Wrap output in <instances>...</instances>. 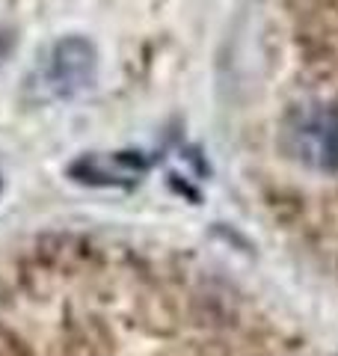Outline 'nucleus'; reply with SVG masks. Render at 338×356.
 Segmentation results:
<instances>
[{"mask_svg": "<svg viewBox=\"0 0 338 356\" xmlns=\"http://www.w3.org/2000/svg\"><path fill=\"white\" fill-rule=\"evenodd\" d=\"M98 69V54L92 42L83 36H65L51 48L48 63H45V83L54 95L72 98L92 86Z\"/></svg>", "mask_w": 338, "mask_h": 356, "instance_id": "1", "label": "nucleus"}, {"mask_svg": "<svg viewBox=\"0 0 338 356\" xmlns=\"http://www.w3.org/2000/svg\"><path fill=\"white\" fill-rule=\"evenodd\" d=\"M294 149L306 163L318 170H338V107H318L300 116L291 131Z\"/></svg>", "mask_w": 338, "mask_h": 356, "instance_id": "2", "label": "nucleus"}]
</instances>
